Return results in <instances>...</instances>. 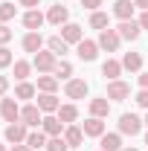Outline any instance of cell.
<instances>
[{"label":"cell","instance_id":"cell-17","mask_svg":"<svg viewBox=\"0 0 148 151\" xmlns=\"http://www.w3.org/2000/svg\"><path fill=\"white\" fill-rule=\"evenodd\" d=\"M44 20H47V15H41L38 9H29V12L23 15V26H26L29 32H38V29L44 26Z\"/></svg>","mask_w":148,"mask_h":151},{"label":"cell","instance_id":"cell-23","mask_svg":"<svg viewBox=\"0 0 148 151\" xmlns=\"http://www.w3.org/2000/svg\"><path fill=\"white\" fill-rule=\"evenodd\" d=\"M119 73H122V61H113V58H108V61L102 64V76H105V78L116 81V78H119Z\"/></svg>","mask_w":148,"mask_h":151},{"label":"cell","instance_id":"cell-27","mask_svg":"<svg viewBox=\"0 0 148 151\" xmlns=\"http://www.w3.org/2000/svg\"><path fill=\"white\" fill-rule=\"evenodd\" d=\"M55 87H58L55 76H38V90L41 93H55Z\"/></svg>","mask_w":148,"mask_h":151},{"label":"cell","instance_id":"cell-39","mask_svg":"<svg viewBox=\"0 0 148 151\" xmlns=\"http://www.w3.org/2000/svg\"><path fill=\"white\" fill-rule=\"evenodd\" d=\"M20 6H26V9H38L41 6V0H18Z\"/></svg>","mask_w":148,"mask_h":151},{"label":"cell","instance_id":"cell-30","mask_svg":"<svg viewBox=\"0 0 148 151\" xmlns=\"http://www.w3.org/2000/svg\"><path fill=\"white\" fill-rule=\"evenodd\" d=\"M90 26L99 29V32L108 29V15H105V12H93V15H90Z\"/></svg>","mask_w":148,"mask_h":151},{"label":"cell","instance_id":"cell-18","mask_svg":"<svg viewBox=\"0 0 148 151\" xmlns=\"http://www.w3.org/2000/svg\"><path fill=\"white\" fill-rule=\"evenodd\" d=\"M108 113H111V102H108V96L90 99V116H99V119H105Z\"/></svg>","mask_w":148,"mask_h":151},{"label":"cell","instance_id":"cell-47","mask_svg":"<svg viewBox=\"0 0 148 151\" xmlns=\"http://www.w3.org/2000/svg\"><path fill=\"white\" fill-rule=\"evenodd\" d=\"M145 125H148V116H145Z\"/></svg>","mask_w":148,"mask_h":151},{"label":"cell","instance_id":"cell-11","mask_svg":"<svg viewBox=\"0 0 148 151\" xmlns=\"http://www.w3.org/2000/svg\"><path fill=\"white\" fill-rule=\"evenodd\" d=\"M134 9H137L134 0H116L113 3V15L119 20H134Z\"/></svg>","mask_w":148,"mask_h":151},{"label":"cell","instance_id":"cell-14","mask_svg":"<svg viewBox=\"0 0 148 151\" xmlns=\"http://www.w3.org/2000/svg\"><path fill=\"white\" fill-rule=\"evenodd\" d=\"M41 125H44V134H47V137H61L64 128H67L58 116H44V122H41Z\"/></svg>","mask_w":148,"mask_h":151},{"label":"cell","instance_id":"cell-10","mask_svg":"<svg viewBox=\"0 0 148 151\" xmlns=\"http://www.w3.org/2000/svg\"><path fill=\"white\" fill-rule=\"evenodd\" d=\"M128 96H131V87L125 84V81H119V78H116V81L108 84V99H113V102H125Z\"/></svg>","mask_w":148,"mask_h":151},{"label":"cell","instance_id":"cell-43","mask_svg":"<svg viewBox=\"0 0 148 151\" xmlns=\"http://www.w3.org/2000/svg\"><path fill=\"white\" fill-rule=\"evenodd\" d=\"M134 6H139V9L145 12V9H148V0H134Z\"/></svg>","mask_w":148,"mask_h":151},{"label":"cell","instance_id":"cell-25","mask_svg":"<svg viewBox=\"0 0 148 151\" xmlns=\"http://www.w3.org/2000/svg\"><path fill=\"white\" fill-rule=\"evenodd\" d=\"M67 47H70V44H67L61 35H52L50 41H47V50H50V52H55V55H64V52H67Z\"/></svg>","mask_w":148,"mask_h":151},{"label":"cell","instance_id":"cell-35","mask_svg":"<svg viewBox=\"0 0 148 151\" xmlns=\"http://www.w3.org/2000/svg\"><path fill=\"white\" fill-rule=\"evenodd\" d=\"M12 35H15V32H12L6 23H0V47H6V44L12 41Z\"/></svg>","mask_w":148,"mask_h":151},{"label":"cell","instance_id":"cell-13","mask_svg":"<svg viewBox=\"0 0 148 151\" xmlns=\"http://www.w3.org/2000/svg\"><path fill=\"white\" fill-rule=\"evenodd\" d=\"M67 18H70V12H67V6H50V12H47V20L52 23V26H64L67 23Z\"/></svg>","mask_w":148,"mask_h":151},{"label":"cell","instance_id":"cell-31","mask_svg":"<svg viewBox=\"0 0 148 151\" xmlns=\"http://www.w3.org/2000/svg\"><path fill=\"white\" fill-rule=\"evenodd\" d=\"M70 145H67V139L64 137H50L47 139V151H67Z\"/></svg>","mask_w":148,"mask_h":151},{"label":"cell","instance_id":"cell-9","mask_svg":"<svg viewBox=\"0 0 148 151\" xmlns=\"http://www.w3.org/2000/svg\"><path fill=\"white\" fill-rule=\"evenodd\" d=\"M75 52H78L81 61H96V55H99V44H96V41H78V44H75Z\"/></svg>","mask_w":148,"mask_h":151},{"label":"cell","instance_id":"cell-3","mask_svg":"<svg viewBox=\"0 0 148 151\" xmlns=\"http://www.w3.org/2000/svg\"><path fill=\"white\" fill-rule=\"evenodd\" d=\"M139 131H142V119H139V116H134V113H122V116H119V134L137 137Z\"/></svg>","mask_w":148,"mask_h":151},{"label":"cell","instance_id":"cell-28","mask_svg":"<svg viewBox=\"0 0 148 151\" xmlns=\"http://www.w3.org/2000/svg\"><path fill=\"white\" fill-rule=\"evenodd\" d=\"M35 93H38V87L29 84V81H20L18 87H15V99H32Z\"/></svg>","mask_w":148,"mask_h":151},{"label":"cell","instance_id":"cell-33","mask_svg":"<svg viewBox=\"0 0 148 151\" xmlns=\"http://www.w3.org/2000/svg\"><path fill=\"white\" fill-rule=\"evenodd\" d=\"M73 76V64L70 61H58V67H55V78L61 81V78H70Z\"/></svg>","mask_w":148,"mask_h":151},{"label":"cell","instance_id":"cell-26","mask_svg":"<svg viewBox=\"0 0 148 151\" xmlns=\"http://www.w3.org/2000/svg\"><path fill=\"white\" fill-rule=\"evenodd\" d=\"M26 145H29L32 151H35V148H47V134H44V131H29Z\"/></svg>","mask_w":148,"mask_h":151},{"label":"cell","instance_id":"cell-37","mask_svg":"<svg viewBox=\"0 0 148 151\" xmlns=\"http://www.w3.org/2000/svg\"><path fill=\"white\" fill-rule=\"evenodd\" d=\"M81 6H84V9H90V12H99L102 0H81Z\"/></svg>","mask_w":148,"mask_h":151},{"label":"cell","instance_id":"cell-5","mask_svg":"<svg viewBox=\"0 0 148 151\" xmlns=\"http://www.w3.org/2000/svg\"><path fill=\"white\" fill-rule=\"evenodd\" d=\"M3 137H6V142H12V145H20V142H26L29 131H26V125H23V122H12V125H6Z\"/></svg>","mask_w":148,"mask_h":151},{"label":"cell","instance_id":"cell-32","mask_svg":"<svg viewBox=\"0 0 148 151\" xmlns=\"http://www.w3.org/2000/svg\"><path fill=\"white\" fill-rule=\"evenodd\" d=\"M15 12H18V6H15V3H0V23L12 20V18H15Z\"/></svg>","mask_w":148,"mask_h":151},{"label":"cell","instance_id":"cell-1","mask_svg":"<svg viewBox=\"0 0 148 151\" xmlns=\"http://www.w3.org/2000/svg\"><path fill=\"white\" fill-rule=\"evenodd\" d=\"M55 52H50V50H41V52H35V58H32V67H35L38 73H55L58 61H55Z\"/></svg>","mask_w":148,"mask_h":151},{"label":"cell","instance_id":"cell-22","mask_svg":"<svg viewBox=\"0 0 148 151\" xmlns=\"http://www.w3.org/2000/svg\"><path fill=\"white\" fill-rule=\"evenodd\" d=\"M122 70L139 73V70H142V55H139V52H125V55H122Z\"/></svg>","mask_w":148,"mask_h":151},{"label":"cell","instance_id":"cell-38","mask_svg":"<svg viewBox=\"0 0 148 151\" xmlns=\"http://www.w3.org/2000/svg\"><path fill=\"white\" fill-rule=\"evenodd\" d=\"M6 90H9V78H6V76H0V99L6 96Z\"/></svg>","mask_w":148,"mask_h":151},{"label":"cell","instance_id":"cell-21","mask_svg":"<svg viewBox=\"0 0 148 151\" xmlns=\"http://www.w3.org/2000/svg\"><path fill=\"white\" fill-rule=\"evenodd\" d=\"M81 131H84V137H102V134H105V122H102L99 116H90V119L81 125Z\"/></svg>","mask_w":148,"mask_h":151},{"label":"cell","instance_id":"cell-16","mask_svg":"<svg viewBox=\"0 0 148 151\" xmlns=\"http://www.w3.org/2000/svg\"><path fill=\"white\" fill-rule=\"evenodd\" d=\"M61 137L67 139V145H70V148H78V145L84 142V131H81L78 125H67V128H64V134H61Z\"/></svg>","mask_w":148,"mask_h":151},{"label":"cell","instance_id":"cell-2","mask_svg":"<svg viewBox=\"0 0 148 151\" xmlns=\"http://www.w3.org/2000/svg\"><path fill=\"white\" fill-rule=\"evenodd\" d=\"M119 41H122L119 32L108 26V29L99 32V41H96V44H99V50H105V52H116V50H119Z\"/></svg>","mask_w":148,"mask_h":151},{"label":"cell","instance_id":"cell-19","mask_svg":"<svg viewBox=\"0 0 148 151\" xmlns=\"http://www.w3.org/2000/svg\"><path fill=\"white\" fill-rule=\"evenodd\" d=\"M38 108H41L44 113H58L61 102L55 99V93H41V96H38Z\"/></svg>","mask_w":148,"mask_h":151},{"label":"cell","instance_id":"cell-42","mask_svg":"<svg viewBox=\"0 0 148 151\" xmlns=\"http://www.w3.org/2000/svg\"><path fill=\"white\" fill-rule=\"evenodd\" d=\"M12 151H32V148H29L26 142H20V145H12Z\"/></svg>","mask_w":148,"mask_h":151},{"label":"cell","instance_id":"cell-36","mask_svg":"<svg viewBox=\"0 0 148 151\" xmlns=\"http://www.w3.org/2000/svg\"><path fill=\"white\" fill-rule=\"evenodd\" d=\"M137 105L148 111V90H139V93H137Z\"/></svg>","mask_w":148,"mask_h":151},{"label":"cell","instance_id":"cell-20","mask_svg":"<svg viewBox=\"0 0 148 151\" xmlns=\"http://www.w3.org/2000/svg\"><path fill=\"white\" fill-rule=\"evenodd\" d=\"M41 47H44V38H41V32H26L23 35V50L26 52H41Z\"/></svg>","mask_w":148,"mask_h":151},{"label":"cell","instance_id":"cell-24","mask_svg":"<svg viewBox=\"0 0 148 151\" xmlns=\"http://www.w3.org/2000/svg\"><path fill=\"white\" fill-rule=\"evenodd\" d=\"M55 116L61 119V122H64V125H73L75 119H78V108H75V105H61Z\"/></svg>","mask_w":148,"mask_h":151},{"label":"cell","instance_id":"cell-44","mask_svg":"<svg viewBox=\"0 0 148 151\" xmlns=\"http://www.w3.org/2000/svg\"><path fill=\"white\" fill-rule=\"evenodd\" d=\"M122 151H137V148H122Z\"/></svg>","mask_w":148,"mask_h":151},{"label":"cell","instance_id":"cell-41","mask_svg":"<svg viewBox=\"0 0 148 151\" xmlns=\"http://www.w3.org/2000/svg\"><path fill=\"white\" fill-rule=\"evenodd\" d=\"M139 26H142V29H148V9L139 15Z\"/></svg>","mask_w":148,"mask_h":151},{"label":"cell","instance_id":"cell-6","mask_svg":"<svg viewBox=\"0 0 148 151\" xmlns=\"http://www.w3.org/2000/svg\"><path fill=\"white\" fill-rule=\"evenodd\" d=\"M0 116L12 125V122H20V108L15 99H0Z\"/></svg>","mask_w":148,"mask_h":151},{"label":"cell","instance_id":"cell-4","mask_svg":"<svg viewBox=\"0 0 148 151\" xmlns=\"http://www.w3.org/2000/svg\"><path fill=\"white\" fill-rule=\"evenodd\" d=\"M20 122H23L26 128H38V125L44 122V111H41L38 105H26V108H20Z\"/></svg>","mask_w":148,"mask_h":151},{"label":"cell","instance_id":"cell-45","mask_svg":"<svg viewBox=\"0 0 148 151\" xmlns=\"http://www.w3.org/2000/svg\"><path fill=\"white\" fill-rule=\"evenodd\" d=\"M0 151H6V145H0Z\"/></svg>","mask_w":148,"mask_h":151},{"label":"cell","instance_id":"cell-46","mask_svg":"<svg viewBox=\"0 0 148 151\" xmlns=\"http://www.w3.org/2000/svg\"><path fill=\"white\" fill-rule=\"evenodd\" d=\"M145 145H148V134H145Z\"/></svg>","mask_w":148,"mask_h":151},{"label":"cell","instance_id":"cell-34","mask_svg":"<svg viewBox=\"0 0 148 151\" xmlns=\"http://www.w3.org/2000/svg\"><path fill=\"white\" fill-rule=\"evenodd\" d=\"M12 64H15L12 50H9V47H0V67H12Z\"/></svg>","mask_w":148,"mask_h":151},{"label":"cell","instance_id":"cell-8","mask_svg":"<svg viewBox=\"0 0 148 151\" xmlns=\"http://www.w3.org/2000/svg\"><path fill=\"white\" fill-rule=\"evenodd\" d=\"M87 81L84 78H70L67 81V87H64V93H67V99H84L87 96Z\"/></svg>","mask_w":148,"mask_h":151},{"label":"cell","instance_id":"cell-7","mask_svg":"<svg viewBox=\"0 0 148 151\" xmlns=\"http://www.w3.org/2000/svg\"><path fill=\"white\" fill-rule=\"evenodd\" d=\"M116 32H119V38H122V41H137V38H139V32H142V26H139V20H122Z\"/></svg>","mask_w":148,"mask_h":151},{"label":"cell","instance_id":"cell-40","mask_svg":"<svg viewBox=\"0 0 148 151\" xmlns=\"http://www.w3.org/2000/svg\"><path fill=\"white\" fill-rule=\"evenodd\" d=\"M139 87L148 90V73H139Z\"/></svg>","mask_w":148,"mask_h":151},{"label":"cell","instance_id":"cell-15","mask_svg":"<svg viewBox=\"0 0 148 151\" xmlns=\"http://www.w3.org/2000/svg\"><path fill=\"white\" fill-rule=\"evenodd\" d=\"M61 38H64L67 44H78V41H84V32H81L78 23H64V26H61Z\"/></svg>","mask_w":148,"mask_h":151},{"label":"cell","instance_id":"cell-29","mask_svg":"<svg viewBox=\"0 0 148 151\" xmlns=\"http://www.w3.org/2000/svg\"><path fill=\"white\" fill-rule=\"evenodd\" d=\"M29 73H32V64H29V61H15V78H18V81H26Z\"/></svg>","mask_w":148,"mask_h":151},{"label":"cell","instance_id":"cell-12","mask_svg":"<svg viewBox=\"0 0 148 151\" xmlns=\"http://www.w3.org/2000/svg\"><path fill=\"white\" fill-rule=\"evenodd\" d=\"M99 145H102V151H122L125 148L122 145V134H102Z\"/></svg>","mask_w":148,"mask_h":151}]
</instances>
